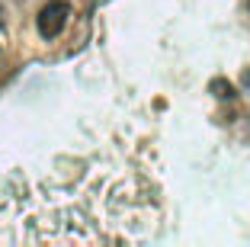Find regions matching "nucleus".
Returning a JSON list of instances; mask_svg holds the SVG:
<instances>
[{"mask_svg":"<svg viewBox=\"0 0 250 247\" xmlns=\"http://www.w3.org/2000/svg\"><path fill=\"white\" fill-rule=\"evenodd\" d=\"M67 16H71V7L67 0H48L36 16V26H39V36L42 39H58L67 26Z\"/></svg>","mask_w":250,"mask_h":247,"instance_id":"nucleus-1","label":"nucleus"},{"mask_svg":"<svg viewBox=\"0 0 250 247\" xmlns=\"http://www.w3.org/2000/svg\"><path fill=\"white\" fill-rule=\"evenodd\" d=\"M212 90H218L215 96H228V100L234 96V87H231V84H225V80H212Z\"/></svg>","mask_w":250,"mask_h":247,"instance_id":"nucleus-2","label":"nucleus"}]
</instances>
